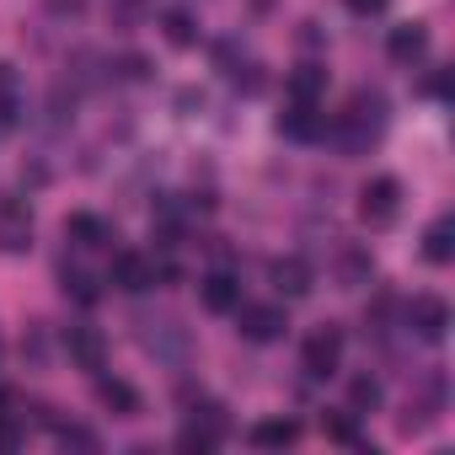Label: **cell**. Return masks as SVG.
Instances as JSON below:
<instances>
[{
	"mask_svg": "<svg viewBox=\"0 0 455 455\" xmlns=\"http://www.w3.org/2000/svg\"><path fill=\"white\" fill-rule=\"evenodd\" d=\"M338 129V140H343V150H370L375 140H380V129H386V97L380 92H359L354 102H348V113L332 124Z\"/></svg>",
	"mask_w": 455,
	"mask_h": 455,
	"instance_id": "obj_1",
	"label": "cell"
},
{
	"mask_svg": "<svg viewBox=\"0 0 455 455\" xmlns=\"http://www.w3.org/2000/svg\"><path fill=\"white\" fill-rule=\"evenodd\" d=\"M300 364H306V375L311 380H327L338 364H343V332L327 322V327H316L311 338H306V348H300Z\"/></svg>",
	"mask_w": 455,
	"mask_h": 455,
	"instance_id": "obj_2",
	"label": "cell"
},
{
	"mask_svg": "<svg viewBox=\"0 0 455 455\" xmlns=\"http://www.w3.org/2000/svg\"><path fill=\"white\" fill-rule=\"evenodd\" d=\"M225 439V407H214V402H204V407H193V418H188V428L177 434V444L188 450V455H204V450H214Z\"/></svg>",
	"mask_w": 455,
	"mask_h": 455,
	"instance_id": "obj_3",
	"label": "cell"
},
{
	"mask_svg": "<svg viewBox=\"0 0 455 455\" xmlns=\"http://www.w3.org/2000/svg\"><path fill=\"white\" fill-rule=\"evenodd\" d=\"M396 209H402V182H396V177H370L364 193H359V214H364V225H391Z\"/></svg>",
	"mask_w": 455,
	"mask_h": 455,
	"instance_id": "obj_4",
	"label": "cell"
},
{
	"mask_svg": "<svg viewBox=\"0 0 455 455\" xmlns=\"http://www.w3.org/2000/svg\"><path fill=\"white\" fill-rule=\"evenodd\" d=\"M407 332L423 338V343H439L450 332V306L439 295H412L407 300Z\"/></svg>",
	"mask_w": 455,
	"mask_h": 455,
	"instance_id": "obj_5",
	"label": "cell"
},
{
	"mask_svg": "<svg viewBox=\"0 0 455 455\" xmlns=\"http://www.w3.org/2000/svg\"><path fill=\"white\" fill-rule=\"evenodd\" d=\"M108 279H113L124 295H140V290L156 284V258H145V252H118L113 268H108Z\"/></svg>",
	"mask_w": 455,
	"mask_h": 455,
	"instance_id": "obj_6",
	"label": "cell"
},
{
	"mask_svg": "<svg viewBox=\"0 0 455 455\" xmlns=\"http://www.w3.org/2000/svg\"><path fill=\"white\" fill-rule=\"evenodd\" d=\"M236 322H242V338L247 343H274V338H284V311L279 306H236Z\"/></svg>",
	"mask_w": 455,
	"mask_h": 455,
	"instance_id": "obj_7",
	"label": "cell"
},
{
	"mask_svg": "<svg viewBox=\"0 0 455 455\" xmlns=\"http://www.w3.org/2000/svg\"><path fill=\"white\" fill-rule=\"evenodd\" d=\"M28 247H33V214L28 204L6 198L0 204V252H28Z\"/></svg>",
	"mask_w": 455,
	"mask_h": 455,
	"instance_id": "obj_8",
	"label": "cell"
},
{
	"mask_svg": "<svg viewBox=\"0 0 455 455\" xmlns=\"http://www.w3.org/2000/svg\"><path fill=\"white\" fill-rule=\"evenodd\" d=\"M279 134L284 140H322L327 134V113L316 102H290V113H279Z\"/></svg>",
	"mask_w": 455,
	"mask_h": 455,
	"instance_id": "obj_9",
	"label": "cell"
},
{
	"mask_svg": "<svg viewBox=\"0 0 455 455\" xmlns=\"http://www.w3.org/2000/svg\"><path fill=\"white\" fill-rule=\"evenodd\" d=\"M268 279H274V290H279L284 300H300V295H311V284H316V274H311L306 258H274Z\"/></svg>",
	"mask_w": 455,
	"mask_h": 455,
	"instance_id": "obj_10",
	"label": "cell"
},
{
	"mask_svg": "<svg viewBox=\"0 0 455 455\" xmlns=\"http://www.w3.org/2000/svg\"><path fill=\"white\" fill-rule=\"evenodd\" d=\"M198 300H204L209 311H220V316L236 311V306H242V279L225 274V268H214L209 279H198Z\"/></svg>",
	"mask_w": 455,
	"mask_h": 455,
	"instance_id": "obj_11",
	"label": "cell"
},
{
	"mask_svg": "<svg viewBox=\"0 0 455 455\" xmlns=\"http://www.w3.org/2000/svg\"><path fill=\"white\" fill-rule=\"evenodd\" d=\"M140 327H145L140 338H145V348H150L156 359H182V354H188V332H182L172 316H161V322H140Z\"/></svg>",
	"mask_w": 455,
	"mask_h": 455,
	"instance_id": "obj_12",
	"label": "cell"
},
{
	"mask_svg": "<svg viewBox=\"0 0 455 455\" xmlns=\"http://www.w3.org/2000/svg\"><path fill=\"white\" fill-rule=\"evenodd\" d=\"M65 348H70V359H76L81 370H102V359H108V343H102V332H97V327H86V322L65 327Z\"/></svg>",
	"mask_w": 455,
	"mask_h": 455,
	"instance_id": "obj_13",
	"label": "cell"
},
{
	"mask_svg": "<svg viewBox=\"0 0 455 455\" xmlns=\"http://www.w3.org/2000/svg\"><path fill=\"white\" fill-rule=\"evenodd\" d=\"M97 396H102V407H113L118 418H140V391L129 386V380H118V375H97Z\"/></svg>",
	"mask_w": 455,
	"mask_h": 455,
	"instance_id": "obj_14",
	"label": "cell"
},
{
	"mask_svg": "<svg viewBox=\"0 0 455 455\" xmlns=\"http://www.w3.org/2000/svg\"><path fill=\"white\" fill-rule=\"evenodd\" d=\"M423 258L428 263H450L455 258V220L450 214H439L428 231H423Z\"/></svg>",
	"mask_w": 455,
	"mask_h": 455,
	"instance_id": "obj_15",
	"label": "cell"
},
{
	"mask_svg": "<svg viewBox=\"0 0 455 455\" xmlns=\"http://www.w3.org/2000/svg\"><path fill=\"white\" fill-rule=\"evenodd\" d=\"M65 236H70L76 247H108V242H113L108 220H97V214H70V220H65Z\"/></svg>",
	"mask_w": 455,
	"mask_h": 455,
	"instance_id": "obj_16",
	"label": "cell"
},
{
	"mask_svg": "<svg viewBox=\"0 0 455 455\" xmlns=\"http://www.w3.org/2000/svg\"><path fill=\"white\" fill-rule=\"evenodd\" d=\"M423 54H428V33H423L418 22H407V28L391 33V60H396V65H418Z\"/></svg>",
	"mask_w": 455,
	"mask_h": 455,
	"instance_id": "obj_17",
	"label": "cell"
},
{
	"mask_svg": "<svg viewBox=\"0 0 455 455\" xmlns=\"http://www.w3.org/2000/svg\"><path fill=\"white\" fill-rule=\"evenodd\" d=\"M295 439H300V423L295 418H268V423L252 428V444L258 450H290Z\"/></svg>",
	"mask_w": 455,
	"mask_h": 455,
	"instance_id": "obj_18",
	"label": "cell"
},
{
	"mask_svg": "<svg viewBox=\"0 0 455 455\" xmlns=\"http://www.w3.org/2000/svg\"><path fill=\"white\" fill-rule=\"evenodd\" d=\"M327 92V70H316V65H300L295 76H290V102H316Z\"/></svg>",
	"mask_w": 455,
	"mask_h": 455,
	"instance_id": "obj_19",
	"label": "cell"
},
{
	"mask_svg": "<svg viewBox=\"0 0 455 455\" xmlns=\"http://www.w3.org/2000/svg\"><path fill=\"white\" fill-rule=\"evenodd\" d=\"M380 407V380L375 375H354V386H348V412L359 418V412H375Z\"/></svg>",
	"mask_w": 455,
	"mask_h": 455,
	"instance_id": "obj_20",
	"label": "cell"
},
{
	"mask_svg": "<svg viewBox=\"0 0 455 455\" xmlns=\"http://www.w3.org/2000/svg\"><path fill=\"white\" fill-rule=\"evenodd\" d=\"M60 284H65V295H70V300H81V306H92V300H97V279H92L86 268H65V274H60Z\"/></svg>",
	"mask_w": 455,
	"mask_h": 455,
	"instance_id": "obj_21",
	"label": "cell"
},
{
	"mask_svg": "<svg viewBox=\"0 0 455 455\" xmlns=\"http://www.w3.org/2000/svg\"><path fill=\"white\" fill-rule=\"evenodd\" d=\"M161 28H166V38H172L177 49L198 44V28H193V17H188V12H166V17H161Z\"/></svg>",
	"mask_w": 455,
	"mask_h": 455,
	"instance_id": "obj_22",
	"label": "cell"
},
{
	"mask_svg": "<svg viewBox=\"0 0 455 455\" xmlns=\"http://www.w3.org/2000/svg\"><path fill=\"white\" fill-rule=\"evenodd\" d=\"M327 434H332L338 444H354V450H370V444L359 439V428H354V412H338V418H327Z\"/></svg>",
	"mask_w": 455,
	"mask_h": 455,
	"instance_id": "obj_23",
	"label": "cell"
},
{
	"mask_svg": "<svg viewBox=\"0 0 455 455\" xmlns=\"http://www.w3.org/2000/svg\"><path fill=\"white\" fill-rule=\"evenodd\" d=\"M0 124H17V76L0 65Z\"/></svg>",
	"mask_w": 455,
	"mask_h": 455,
	"instance_id": "obj_24",
	"label": "cell"
},
{
	"mask_svg": "<svg viewBox=\"0 0 455 455\" xmlns=\"http://www.w3.org/2000/svg\"><path fill=\"white\" fill-rule=\"evenodd\" d=\"M60 444H65V450H102V439H97L92 428H81V423H65V428H60Z\"/></svg>",
	"mask_w": 455,
	"mask_h": 455,
	"instance_id": "obj_25",
	"label": "cell"
},
{
	"mask_svg": "<svg viewBox=\"0 0 455 455\" xmlns=\"http://www.w3.org/2000/svg\"><path fill=\"white\" fill-rule=\"evenodd\" d=\"M17 444H22V428L12 423V412H0V455H12Z\"/></svg>",
	"mask_w": 455,
	"mask_h": 455,
	"instance_id": "obj_26",
	"label": "cell"
},
{
	"mask_svg": "<svg viewBox=\"0 0 455 455\" xmlns=\"http://www.w3.org/2000/svg\"><path fill=\"white\" fill-rule=\"evenodd\" d=\"M124 76H129V81H145V76H150V65H145L140 54H129V60H124Z\"/></svg>",
	"mask_w": 455,
	"mask_h": 455,
	"instance_id": "obj_27",
	"label": "cell"
},
{
	"mask_svg": "<svg viewBox=\"0 0 455 455\" xmlns=\"http://www.w3.org/2000/svg\"><path fill=\"white\" fill-rule=\"evenodd\" d=\"M386 0H348V12H359V17H370V12H380Z\"/></svg>",
	"mask_w": 455,
	"mask_h": 455,
	"instance_id": "obj_28",
	"label": "cell"
},
{
	"mask_svg": "<svg viewBox=\"0 0 455 455\" xmlns=\"http://www.w3.org/2000/svg\"><path fill=\"white\" fill-rule=\"evenodd\" d=\"M49 6H54V12H60V17H65V12H70V17H76V12H81V6H86V0H49Z\"/></svg>",
	"mask_w": 455,
	"mask_h": 455,
	"instance_id": "obj_29",
	"label": "cell"
},
{
	"mask_svg": "<svg viewBox=\"0 0 455 455\" xmlns=\"http://www.w3.org/2000/svg\"><path fill=\"white\" fill-rule=\"evenodd\" d=\"M0 412H12V391L6 386H0Z\"/></svg>",
	"mask_w": 455,
	"mask_h": 455,
	"instance_id": "obj_30",
	"label": "cell"
}]
</instances>
